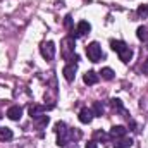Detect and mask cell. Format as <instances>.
Returning a JSON list of instances; mask_svg holds the SVG:
<instances>
[{"mask_svg":"<svg viewBox=\"0 0 148 148\" xmlns=\"http://www.w3.org/2000/svg\"><path fill=\"white\" fill-rule=\"evenodd\" d=\"M110 48L119 55V59H121L124 64H127V62L133 59V50H131L122 40H112L110 41Z\"/></svg>","mask_w":148,"mask_h":148,"instance_id":"1","label":"cell"},{"mask_svg":"<svg viewBox=\"0 0 148 148\" xmlns=\"http://www.w3.org/2000/svg\"><path fill=\"white\" fill-rule=\"evenodd\" d=\"M86 55H88V59H90L91 62H98V60L103 57L100 43H98V41H91V43L86 47Z\"/></svg>","mask_w":148,"mask_h":148,"instance_id":"2","label":"cell"},{"mask_svg":"<svg viewBox=\"0 0 148 148\" xmlns=\"http://www.w3.org/2000/svg\"><path fill=\"white\" fill-rule=\"evenodd\" d=\"M40 52H41L43 59L52 60V59L55 57V43H53V41H45V43H41Z\"/></svg>","mask_w":148,"mask_h":148,"instance_id":"3","label":"cell"},{"mask_svg":"<svg viewBox=\"0 0 148 148\" xmlns=\"http://www.w3.org/2000/svg\"><path fill=\"white\" fill-rule=\"evenodd\" d=\"M76 71H77V66H76V62H69L66 67H64V71H62V74H64V77L71 83V81H74V77H76Z\"/></svg>","mask_w":148,"mask_h":148,"instance_id":"4","label":"cell"},{"mask_svg":"<svg viewBox=\"0 0 148 148\" xmlns=\"http://www.w3.org/2000/svg\"><path fill=\"white\" fill-rule=\"evenodd\" d=\"M7 117H9L10 121H19V119L23 117V109H21L19 105H12V107H9V110H7Z\"/></svg>","mask_w":148,"mask_h":148,"instance_id":"5","label":"cell"},{"mask_svg":"<svg viewBox=\"0 0 148 148\" xmlns=\"http://www.w3.org/2000/svg\"><path fill=\"white\" fill-rule=\"evenodd\" d=\"M91 31V26L88 21H79L77 26H76V36H84L86 33Z\"/></svg>","mask_w":148,"mask_h":148,"instance_id":"6","label":"cell"},{"mask_svg":"<svg viewBox=\"0 0 148 148\" xmlns=\"http://www.w3.org/2000/svg\"><path fill=\"white\" fill-rule=\"evenodd\" d=\"M98 79H100V74H97L95 71H88V73H84L83 76V81H84V84H97L98 83Z\"/></svg>","mask_w":148,"mask_h":148,"instance_id":"7","label":"cell"},{"mask_svg":"<svg viewBox=\"0 0 148 148\" xmlns=\"http://www.w3.org/2000/svg\"><path fill=\"white\" fill-rule=\"evenodd\" d=\"M93 117H95V114L91 109H81V112H79V121L83 124H90L93 121Z\"/></svg>","mask_w":148,"mask_h":148,"instance_id":"8","label":"cell"},{"mask_svg":"<svg viewBox=\"0 0 148 148\" xmlns=\"http://www.w3.org/2000/svg\"><path fill=\"white\" fill-rule=\"evenodd\" d=\"M131 147H133V140L131 138L122 136V138L114 140V148H131Z\"/></svg>","mask_w":148,"mask_h":148,"instance_id":"9","label":"cell"},{"mask_svg":"<svg viewBox=\"0 0 148 148\" xmlns=\"http://www.w3.org/2000/svg\"><path fill=\"white\" fill-rule=\"evenodd\" d=\"M29 115H31V119H38L40 115H43V112H45V107L43 105H38V103H33V105H29Z\"/></svg>","mask_w":148,"mask_h":148,"instance_id":"10","label":"cell"},{"mask_svg":"<svg viewBox=\"0 0 148 148\" xmlns=\"http://www.w3.org/2000/svg\"><path fill=\"white\" fill-rule=\"evenodd\" d=\"M126 133H127V129L124 127V126H114L110 129V136L114 140H117V138H122V136H126Z\"/></svg>","mask_w":148,"mask_h":148,"instance_id":"11","label":"cell"},{"mask_svg":"<svg viewBox=\"0 0 148 148\" xmlns=\"http://www.w3.org/2000/svg\"><path fill=\"white\" fill-rule=\"evenodd\" d=\"M14 138V133L10 127H0V141H10Z\"/></svg>","mask_w":148,"mask_h":148,"instance_id":"12","label":"cell"},{"mask_svg":"<svg viewBox=\"0 0 148 148\" xmlns=\"http://www.w3.org/2000/svg\"><path fill=\"white\" fill-rule=\"evenodd\" d=\"M110 105H112V109H114V110H117V112H121V114H124V115H126V109H124V105H122V102H121L119 98H112Z\"/></svg>","mask_w":148,"mask_h":148,"instance_id":"13","label":"cell"},{"mask_svg":"<svg viewBox=\"0 0 148 148\" xmlns=\"http://www.w3.org/2000/svg\"><path fill=\"white\" fill-rule=\"evenodd\" d=\"M91 110H93V114H95L97 117H102V115H103V112H105V107L102 105V102H95Z\"/></svg>","mask_w":148,"mask_h":148,"instance_id":"14","label":"cell"},{"mask_svg":"<svg viewBox=\"0 0 148 148\" xmlns=\"http://www.w3.org/2000/svg\"><path fill=\"white\" fill-rule=\"evenodd\" d=\"M35 121H36V127L38 129H41V127H45V126L50 122V117H48V115H40V117L35 119Z\"/></svg>","mask_w":148,"mask_h":148,"instance_id":"15","label":"cell"},{"mask_svg":"<svg viewBox=\"0 0 148 148\" xmlns=\"http://www.w3.org/2000/svg\"><path fill=\"white\" fill-rule=\"evenodd\" d=\"M136 36H138V40H141V41H147V40H148V31H147V28L140 26V28L136 29Z\"/></svg>","mask_w":148,"mask_h":148,"instance_id":"16","label":"cell"},{"mask_svg":"<svg viewBox=\"0 0 148 148\" xmlns=\"http://www.w3.org/2000/svg\"><path fill=\"white\" fill-rule=\"evenodd\" d=\"M100 74H102V77L103 79H107V81H110V79H114V71H112L110 67H103L102 71H100Z\"/></svg>","mask_w":148,"mask_h":148,"instance_id":"17","label":"cell"},{"mask_svg":"<svg viewBox=\"0 0 148 148\" xmlns=\"http://www.w3.org/2000/svg\"><path fill=\"white\" fill-rule=\"evenodd\" d=\"M138 16H140V17H148V3L138 7Z\"/></svg>","mask_w":148,"mask_h":148,"instance_id":"18","label":"cell"},{"mask_svg":"<svg viewBox=\"0 0 148 148\" xmlns=\"http://www.w3.org/2000/svg\"><path fill=\"white\" fill-rule=\"evenodd\" d=\"M66 129H67V126H66V122H62V121H59V122L55 124V129H53V131H55V133L59 134V133H62V131H66Z\"/></svg>","mask_w":148,"mask_h":148,"instance_id":"19","label":"cell"},{"mask_svg":"<svg viewBox=\"0 0 148 148\" xmlns=\"http://www.w3.org/2000/svg\"><path fill=\"white\" fill-rule=\"evenodd\" d=\"M95 138H97V140H102V141H107V140H109V136H107L103 131H95Z\"/></svg>","mask_w":148,"mask_h":148,"instance_id":"20","label":"cell"},{"mask_svg":"<svg viewBox=\"0 0 148 148\" xmlns=\"http://www.w3.org/2000/svg\"><path fill=\"white\" fill-rule=\"evenodd\" d=\"M64 24H66V28H67V29H71V31H73V17H71V16H66Z\"/></svg>","mask_w":148,"mask_h":148,"instance_id":"21","label":"cell"},{"mask_svg":"<svg viewBox=\"0 0 148 148\" xmlns=\"http://www.w3.org/2000/svg\"><path fill=\"white\" fill-rule=\"evenodd\" d=\"M141 71H143V74H148V59H147V60H143V66H141Z\"/></svg>","mask_w":148,"mask_h":148,"instance_id":"22","label":"cell"},{"mask_svg":"<svg viewBox=\"0 0 148 148\" xmlns=\"http://www.w3.org/2000/svg\"><path fill=\"white\" fill-rule=\"evenodd\" d=\"M86 148H98V145H97V141H88Z\"/></svg>","mask_w":148,"mask_h":148,"instance_id":"23","label":"cell"},{"mask_svg":"<svg viewBox=\"0 0 148 148\" xmlns=\"http://www.w3.org/2000/svg\"><path fill=\"white\" fill-rule=\"evenodd\" d=\"M64 148H77V143L76 141H71V143H67Z\"/></svg>","mask_w":148,"mask_h":148,"instance_id":"24","label":"cell"},{"mask_svg":"<svg viewBox=\"0 0 148 148\" xmlns=\"http://www.w3.org/2000/svg\"><path fill=\"white\" fill-rule=\"evenodd\" d=\"M147 48H148V40H147Z\"/></svg>","mask_w":148,"mask_h":148,"instance_id":"25","label":"cell"}]
</instances>
